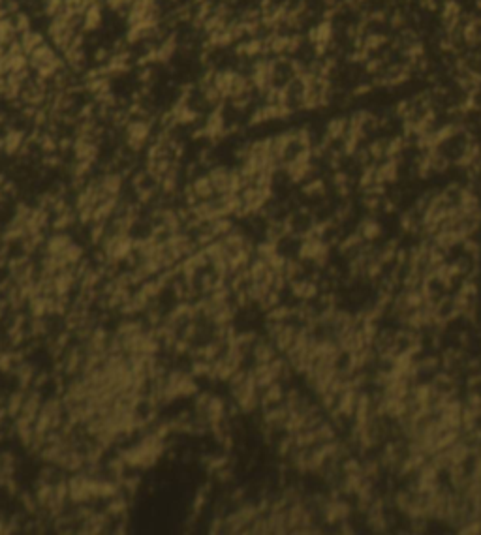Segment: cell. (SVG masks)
Listing matches in <instances>:
<instances>
[{"label": "cell", "instance_id": "6da1fadb", "mask_svg": "<svg viewBox=\"0 0 481 535\" xmlns=\"http://www.w3.org/2000/svg\"><path fill=\"white\" fill-rule=\"evenodd\" d=\"M366 273H368V276H371V278L378 276V274L382 273V263H372V265H368Z\"/></svg>", "mask_w": 481, "mask_h": 535}]
</instances>
